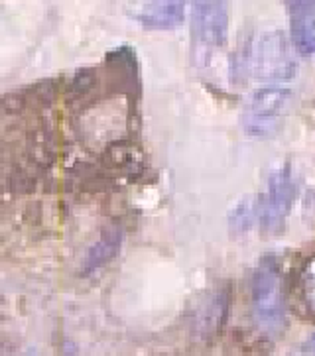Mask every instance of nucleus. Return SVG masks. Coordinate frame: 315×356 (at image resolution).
<instances>
[{
	"mask_svg": "<svg viewBox=\"0 0 315 356\" xmlns=\"http://www.w3.org/2000/svg\"><path fill=\"white\" fill-rule=\"evenodd\" d=\"M234 70L262 85H284L296 77L298 59L292 38L282 30H264L250 40Z\"/></svg>",
	"mask_w": 315,
	"mask_h": 356,
	"instance_id": "1",
	"label": "nucleus"
},
{
	"mask_svg": "<svg viewBox=\"0 0 315 356\" xmlns=\"http://www.w3.org/2000/svg\"><path fill=\"white\" fill-rule=\"evenodd\" d=\"M231 0H191V47L199 67H207L229 42Z\"/></svg>",
	"mask_w": 315,
	"mask_h": 356,
	"instance_id": "2",
	"label": "nucleus"
},
{
	"mask_svg": "<svg viewBox=\"0 0 315 356\" xmlns=\"http://www.w3.org/2000/svg\"><path fill=\"white\" fill-rule=\"evenodd\" d=\"M292 103V91L284 85H264L250 92L243 106V128L248 136L266 138L284 124Z\"/></svg>",
	"mask_w": 315,
	"mask_h": 356,
	"instance_id": "3",
	"label": "nucleus"
},
{
	"mask_svg": "<svg viewBox=\"0 0 315 356\" xmlns=\"http://www.w3.org/2000/svg\"><path fill=\"white\" fill-rule=\"evenodd\" d=\"M252 299L258 325L266 334H280L286 327V307L282 298V280L278 264L266 256L252 276Z\"/></svg>",
	"mask_w": 315,
	"mask_h": 356,
	"instance_id": "4",
	"label": "nucleus"
},
{
	"mask_svg": "<svg viewBox=\"0 0 315 356\" xmlns=\"http://www.w3.org/2000/svg\"><path fill=\"white\" fill-rule=\"evenodd\" d=\"M296 201V181L292 168L286 163L272 170L262 195L257 199L258 222L266 234H278Z\"/></svg>",
	"mask_w": 315,
	"mask_h": 356,
	"instance_id": "5",
	"label": "nucleus"
},
{
	"mask_svg": "<svg viewBox=\"0 0 315 356\" xmlns=\"http://www.w3.org/2000/svg\"><path fill=\"white\" fill-rule=\"evenodd\" d=\"M187 0H142L136 20L148 30H174L186 18Z\"/></svg>",
	"mask_w": 315,
	"mask_h": 356,
	"instance_id": "6",
	"label": "nucleus"
},
{
	"mask_svg": "<svg viewBox=\"0 0 315 356\" xmlns=\"http://www.w3.org/2000/svg\"><path fill=\"white\" fill-rule=\"evenodd\" d=\"M292 16V44L298 54L315 58V14L298 12Z\"/></svg>",
	"mask_w": 315,
	"mask_h": 356,
	"instance_id": "7",
	"label": "nucleus"
},
{
	"mask_svg": "<svg viewBox=\"0 0 315 356\" xmlns=\"http://www.w3.org/2000/svg\"><path fill=\"white\" fill-rule=\"evenodd\" d=\"M255 220H258L257 199H248V197L241 199L229 215V225L236 234L250 229Z\"/></svg>",
	"mask_w": 315,
	"mask_h": 356,
	"instance_id": "8",
	"label": "nucleus"
},
{
	"mask_svg": "<svg viewBox=\"0 0 315 356\" xmlns=\"http://www.w3.org/2000/svg\"><path fill=\"white\" fill-rule=\"evenodd\" d=\"M118 244H120V234L118 232H106L105 236L91 248L85 268L87 270H97L99 266L105 264L106 260H111L113 254L118 250Z\"/></svg>",
	"mask_w": 315,
	"mask_h": 356,
	"instance_id": "9",
	"label": "nucleus"
},
{
	"mask_svg": "<svg viewBox=\"0 0 315 356\" xmlns=\"http://www.w3.org/2000/svg\"><path fill=\"white\" fill-rule=\"evenodd\" d=\"M302 293L307 307L315 313V258L305 264L302 272Z\"/></svg>",
	"mask_w": 315,
	"mask_h": 356,
	"instance_id": "10",
	"label": "nucleus"
},
{
	"mask_svg": "<svg viewBox=\"0 0 315 356\" xmlns=\"http://www.w3.org/2000/svg\"><path fill=\"white\" fill-rule=\"evenodd\" d=\"M288 356H315V333L293 346Z\"/></svg>",
	"mask_w": 315,
	"mask_h": 356,
	"instance_id": "11",
	"label": "nucleus"
},
{
	"mask_svg": "<svg viewBox=\"0 0 315 356\" xmlns=\"http://www.w3.org/2000/svg\"><path fill=\"white\" fill-rule=\"evenodd\" d=\"M290 14H298V12H309L315 14V0H284Z\"/></svg>",
	"mask_w": 315,
	"mask_h": 356,
	"instance_id": "12",
	"label": "nucleus"
},
{
	"mask_svg": "<svg viewBox=\"0 0 315 356\" xmlns=\"http://www.w3.org/2000/svg\"><path fill=\"white\" fill-rule=\"evenodd\" d=\"M24 356H35V355H32V353H30V355H24Z\"/></svg>",
	"mask_w": 315,
	"mask_h": 356,
	"instance_id": "13",
	"label": "nucleus"
}]
</instances>
